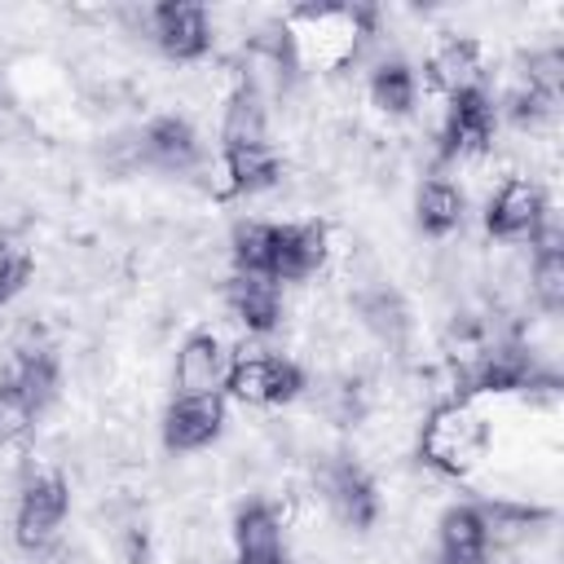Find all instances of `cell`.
Segmentation results:
<instances>
[{
    "label": "cell",
    "mask_w": 564,
    "mask_h": 564,
    "mask_svg": "<svg viewBox=\"0 0 564 564\" xmlns=\"http://www.w3.org/2000/svg\"><path fill=\"white\" fill-rule=\"evenodd\" d=\"M489 449V423L471 401H445L423 419L419 454L445 476H467Z\"/></svg>",
    "instance_id": "cell-1"
},
{
    "label": "cell",
    "mask_w": 564,
    "mask_h": 564,
    "mask_svg": "<svg viewBox=\"0 0 564 564\" xmlns=\"http://www.w3.org/2000/svg\"><path fill=\"white\" fill-rule=\"evenodd\" d=\"M304 388V370L286 357H264V352H242L225 370V392L247 405H286Z\"/></svg>",
    "instance_id": "cell-2"
},
{
    "label": "cell",
    "mask_w": 564,
    "mask_h": 564,
    "mask_svg": "<svg viewBox=\"0 0 564 564\" xmlns=\"http://www.w3.org/2000/svg\"><path fill=\"white\" fill-rule=\"evenodd\" d=\"M546 220H551L546 194L529 176L502 181L498 194L489 198V212H485V225H489V234L498 242H538V234H542Z\"/></svg>",
    "instance_id": "cell-3"
},
{
    "label": "cell",
    "mask_w": 564,
    "mask_h": 564,
    "mask_svg": "<svg viewBox=\"0 0 564 564\" xmlns=\"http://www.w3.org/2000/svg\"><path fill=\"white\" fill-rule=\"evenodd\" d=\"M66 511H70V489H66L62 476H35V480H26L22 494H18V511H13V538H18V546L44 551L57 538Z\"/></svg>",
    "instance_id": "cell-4"
},
{
    "label": "cell",
    "mask_w": 564,
    "mask_h": 564,
    "mask_svg": "<svg viewBox=\"0 0 564 564\" xmlns=\"http://www.w3.org/2000/svg\"><path fill=\"white\" fill-rule=\"evenodd\" d=\"M494 132H498V110L489 106V93H485V88L458 93V97H449V106H445L441 154H445V159L485 154V150L494 145Z\"/></svg>",
    "instance_id": "cell-5"
},
{
    "label": "cell",
    "mask_w": 564,
    "mask_h": 564,
    "mask_svg": "<svg viewBox=\"0 0 564 564\" xmlns=\"http://www.w3.org/2000/svg\"><path fill=\"white\" fill-rule=\"evenodd\" d=\"M326 247L330 234L322 220H291V225H273V260H269V278L273 282H304L326 264Z\"/></svg>",
    "instance_id": "cell-6"
},
{
    "label": "cell",
    "mask_w": 564,
    "mask_h": 564,
    "mask_svg": "<svg viewBox=\"0 0 564 564\" xmlns=\"http://www.w3.org/2000/svg\"><path fill=\"white\" fill-rule=\"evenodd\" d=\"M150 35L154 44L176 57V62H194L212 48V26H207V9L203 4H185V0H167L150 9Z\"/></svg>",
    "instance_id": "cell-7"
},
{
    "label": "cell",
    "mask_w": 564,
    "mask_h": 564,
    "mask_svg": "<svg viewBox=\"0 0 564 564\" xmlns=\"http://www.w3.org/2000/svg\"><path fill=\"white\" fill-rule=\"evenodd\" d=\"M225 427V397H176L163 414V445L176 454L207 449Z\"/></svg>",
    "instance_id": "cell-8"
},
{
    "label": "cell",
    "mask_w": 564,
    "mask_h": 564,
    "mask_svg": "<svg viewBox=\"0 0 564 564\" xmlns=\"http://www.w3.org/2000/svg\"><path fill=\"white\" fill-rule=\"evenodd\" d=\"M322 498H326L330 516L348 529H370L379 516L375 480L357 463H326L322 467Z\"/></svg>",
    "instance_id": "cell-9"
},
{
    "label": "cell",
    "mask_w": 564,
    "mask_h": 564,
    "mask_svg": "<svg viewBox=\"0 0 564 564\" xmlns=\"http://www.w3.org/2000/svg\"><path fill=\"white\" fill-rule=\"evenodd\" d=\"M225 308L251 330V335H269L282 322V291L273 278L264 273H234L225 282Z\"/></svg>",
    "instance_id": "cell-10"
},
{
    "label": "cell",
    "mask_w": 564,
    "mask_h": 564,
    "mask_svg": "<svg viewBox=\"0 0 564 564\" xmlns=\"http://www.w3.org/2000/svg\"><path fill=\"white\" fill-rule=\"evenodd\" d=\"M225 348L216 335H189L176 352V397H212L225 383Z\"/></svg>",
    "instance_id": "cell-11"
},
{
    "label": "cell",
    "mask_w": 564,
    "mask_h": 564,
    "mask_svg": "<svg viewBox=\"0 0 564 564\" xmlns=\"http://www.w3.org/2000/svg\"><path fill=\"white\" fill-rule=\"evenodd\" d=\"M141 159L167 172H185L198 163V137L189 128V119L181 115H159L145 132H141Z\"/></svg>",
    "instance_id": "cell-12"
},
{
    "label": "cell",
    "mask_w": 564,
    "mask_h": 564,
    "mask_svg": "<svg viewBox=\"0 0 564 564\" xmlns=\"http://www.w3.org/2000/svg\"><path fill=\"white\" fill-rule=\"evenodd\" d=\"M234 546L242 564H278L282 560V520L273 507L251 502L234 520Z\"/></svg>",
    "instance_id": "cell-13"
},
{
    "label": "cell",
    "mask_w": 564,
    "mask_h": 564,
    "mask_svg": "<svg viewBox=\"0 0 564 564\" xmlns=\"http://www.w3.org/2000/svg\"><path fill=\"white\" fill-rule=\"evenodd\" d=\"M441 560L449 564H485L489 560V533H485V516L480 507H449L441 516Z\"/></svg>",
    "instance_id": "cell-14"
},
{
    "label": "cell",
    "mask_w": 564,
    "mask_h": 564,
    "mask_svg": "<svg viewBox=\"0 0 564 564\" xmlns=\"http://www.w3.org/2000/svg\"><path fill=\"white\" fill-rule=\"evenodd\" d=\"M225 163V194H260L273 189L282 181V159L273 154V145H234L220 154Z\"/></svg>",
    "instance_id": "cell-15"
},
{
    "label": "cell",
    "mask_w": 564,
    "mask_h": 564,
    "mask_svg": "<svg viewBox=\"0 0 564 564\" xmlns=\"http://www.w3.org/2000/svg\"><path fill=\"white\" fill-rule=\"evenodd\" d=\"M427 79L432 88H441L445 97H458V93H471L480 88V48L476 40H445L432 57H427Z\"/></svg>",
    "instance_id": "cell-16"
},
{
    "label": "cell",
    "mask_w": 564,
    "mask_h": 564,
    "mask_svg": "<svg viewBox=\"0 0 564 564\" xmlns=\"http://www.w3.org/2000/svg\"><path fill=\"white\" fill-rule=\"evenodd\" d=\"M414 216H419V229L427 238H449L463 225V189L454 181H445V176H427L419 185Z\"/></svg>",
    "instance_id": "cell-17"
},
{
    "label": "cell",
    "mask_w": 564,
    "mask_h": 564,
    "mask_svg": "<svg viewBox=\"0 0 564 564\" xmlns=\"http://www.w3.org/2000/svg\"><path fill=\"white\" fill-rule=\"evenodd\" d=\"M264 132H269L264 101L256 93H247V88H234L229 101H225V115H220L225 150H234V145H264Z\"/></svg>",
    "instance_id": "cell-18"
},
{
    "label": "cell",
    "mask_w": 564,
    "mask_h": 564,
    "mask_svg": "<svg viewBox=\"0 0 564 564\" xmlns=\"http://www.w3.org/2000/svg\"><path fill=\"white\" fill-rule=\"evenodd\" d=\"M357 313H361L366 330H370L375 339L392 344V348H397V344L405 339V330H410V308H405V300H401L392 286L361 291V295H357Z\"/></svg>",
    "instance_id": "cell-19"
},
{
    "label": "cell",
    "mask_w": 564,
    "mask_h": 564,
    "mask_svg": "<svg viewBox=\"0 0 564 564\" xmlns=\"http://www.w3.org/2000/svg\"><path fill=\"white\" fill-rule=\"evenodd\" d=\"M414 97H419V79L405 62H379L375 75H370V101L383 110V115H410L414 110Z\"/></svg>",
    "instance_id": "cell-20"
},
{
    "label": "cell",
    "mask_w": 564,
    "mask_h": 564,
    "mask_svg": "<svg viewBox=\"0 0 564 564\" xmlns=\"http://www.w3.org/2000/svg\"><path fill=\"white\" fill-rule=\"evenodd\" d=\"M229 256L238 273H264L269 278V260H273V225L269 220H242L229 238Z\"/></svg>",
    "instance_id": "cell-21"
},
{
    "label": "cell",
    "mask_w": 564,
    "mask_h": 564,
    "mask_svg": "<svg viewBox=\"0 0 564 564\" xmlns=\"http://www.w3.org/2000/svg\"><path fill=\"white\" fill-rule=\"evenodd\" d=\"M529 291H533L542 313L564 308V251L560 247H538L533 269H529Z\"/></svg>",
    "instance_id": "cell-22"
},
{
    "label": "cell",
    "mask_w": 564,
    "mask_h": 564,
    "mask_svg": "<svg viewBox=\"0 0 564 564\" xmlns=\"http://www.w3.org/2000/svg\"><path fill=\"white\" fill-rule=\"evenodd\" d=\"M35 419H40V405L26 401L18 388L0 383V445H26L35 432Z\"/></svg>",
    "instance_id": "cell-23"
},
{
    "label": "cell",
    "mask_w": 564,
    "mask_h": 564,
    "mask_svg": "<svg viewBox=\"0 0 564 564\" xmlns=\"http://www.w3.org/2000/svg\"><path fill=\"white\" fill-rule=\"evenodd\" d=\"M31 278V251L22 238L0 234V304H9Z\"/></svg>",
    "instance_id": "cell-24"
},
{
    "label": "cell",
    "mask_w": 564,
    "mask_h": 564,
    "mask_svg": "<svg viewBox=\"0 0 564 564\" xmlns=\"http://www.w3.org/2000/svg\"><path fill=\"white\" fill-rule=\"evenodd\" d=\"M520 84H529V88H538V93H546V97L560 101V88H564V53H560V48H538V53H529Z\"/></svg>",
    "instance_id": "cell-25"
},
{
    "label": "cell",
    "mask_w": 564,
    "mask_h": 564,
    "mask_svg": "<svg viewBox=\"0 0 564 564\" xmlns=\"http://www.w3.org/2000/svg\"><path fill=\"white\" fill-rule=\"evenodd\" d=\"M555 115V97H546V93H538V88H529V84H520L511 97H507V119L516 123V128H538V123H546Z\"/></svg>",
    "instance_id": "cell-26"
},
{
    "label": "cell",
    "mask_w": 564,
    "mask_h": 564,
    "mask_svg": "<svg viewBox=\"0 0 564 564\" xmlns=\"http://www.w3.org/2000/svg\"><path fill=\"white\" fill-rule=\"evenodd\" d=\"M26 132V123H22V115L13 110V106H4L0 101V145H9V141H18Z\"/></svg>",
    "instance_id": "cell-27"
},
{
    "label": "cell",
    "mask_w": 564,
    "mask_h": 564,
    "mask_svg": "<svg viewBox=\"0 0 564 564\" xmlns=\"http://www.w3.org/2000/svg\"><path fill=\"white\" fill-rule=\"evenodd\" d=\"M427 564H449V560H441V555H436V560H427Z\"/></svg>",
    "instance_id": "cell-28"
},
{
    "label": "cell",
    "mask_w": 564,
    "mask_h": 564,
    "mask_svg": "<svg viewBox=\"0 0 564 564\" xmlns=\"http://www.w3.org/2000/svg\"><path fill=\"white\" fill-rule=\"evenodd\" d=\"M238 564H242V560H238ZM278 564H282V560H278Z\"/></svg>",
    "instance_id": "cell-29"
}]
</instances>
